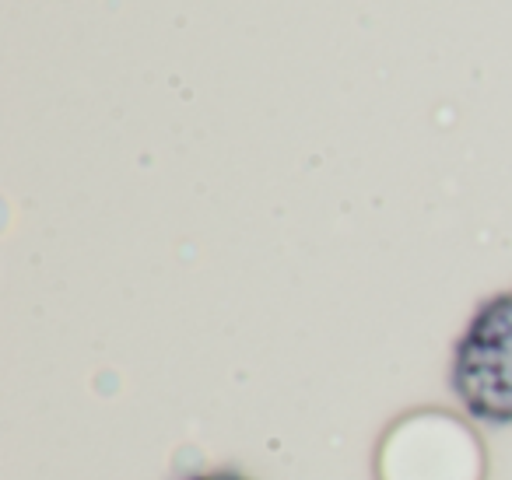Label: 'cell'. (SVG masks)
<instances>
[{"label":"cell","mask_w":512,"mask_h":480,"mask_svg":"<svg viewBox=\"0 0 512 480\" xmlns=\"http://www.w3.org/2000/svg\"><path fill=\"white\" fill-rule=\"evenodd\" d=\"M186 480H249V477L232 473V470H211V473H193V477H186Z\"/></svg>","instance_id":"3957f363"},{"label":"cell","mask_w":512,"mask_h":480,"mask_svg":"<svg viewBox=\"0 0 512 480\" xmlns=\"http://www.w3.org/2000/svg\"><path fill=\"white\" fill-rule=\"evenodd\" d=\"M449 389L477 424L512 428V288L484 298L449 358Z\"/></svg>","instance_id":"6da1fadb"},{"label":"cell","mask_w":512,"mask_h":480,"mask_svg":"<svg viewBox=\"0 0 512 480\" xmlns=\"http://www.w3.org/2000/svg\"><path fill=\"white\" fill-rule=\"evenodd\" d=\"M383 480H481V445L460 421L418 417L386 438Z\"/></svg>","instance_id":"7a4b0ae2"}]
</instances>
